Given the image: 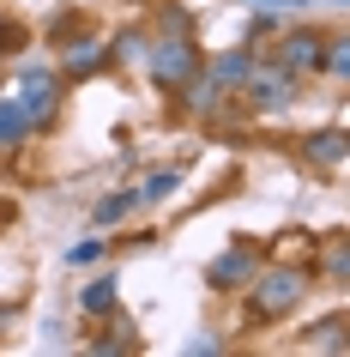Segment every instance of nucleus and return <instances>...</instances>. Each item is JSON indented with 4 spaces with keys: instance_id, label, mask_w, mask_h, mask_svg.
<instances>
[{
    "instance_id": "1",
    "label": "nucleus",
    "mask_w": 350,
    "mask_h": 357,
    "mask_svg": "<svg viewBox=\"0 0 350 357\" xmlns=\"http://www.w3.org/2000/svg\"><path fill=\"white\" fill-rule=\"evenodd\" d=\"M145 73H151V85L157 91H187L193 79H200V49L187 43V31H169V37H157V43H145Z\"/></svg>"
},
{
    "instance_id": "2",
    "label": "nucleus",
    "mask_w": 350,
    "mask_h": 357,
    "mask_svg": "<svg viewBox=\"0 0 350 357\" xmlns=\"http://www.w3.org/2000/svg\"><path fill=\"white\" fill-rule=\"evenodd\" d=\"M302 297H308V273L302 266H272V273H254L248 279V309H254V321H284Z\"/></svg>"
},
{
    "instance_id": "3",
    "label": "nucleus",
    "mask_w": 350,
    "mask_h": 357,
    "mask_svg": "<svg viewBox=\"0 0 350 357\" xmlns=\"http://www.w3.org/2000/svg\"><path fill=\"white\" fill-rule=\"evenodd\" d=\"M13 103L31 115V128H49L55 109H61V73H55V67L24 61V67H19V85H13Z\"/></svg>"
},
{
    "instance_id": "4",
    "label": "nucleus",
    "mask_w": 350,
    "mask_h": 357,
    "mask_svg": "<svg viewBox=\"0 0 350 357\" xmlns=\"http://www.w3.org/2000/svg\"><path fill=\"white\" fill-rule=\"evenodd\" d=\"M241 91H248V103H254L260 115H278V109H290V103H296V73H284V67L260 73V67H254Z\"/></svg>"
},
{
    "instance_id": "5",
    "label": "nucleus",
    "mask_w": 350,
    "mask_h": 357,
    "mask_svg": "<svg viewBox=\"0 0 350 357\" xmlns=\"http://www.w3.org/2000/svg\"><path fill=\"white\" fill-rule=\"evenodd\" d=\"M254 273H260V255H254V248H223L218 261L205 266V284H212V291H248Z\"/></svg>"
},
{
    "instance_id": "6",
    "label": "nucleus",
    "mask_w": 350,
    "mask_h": 357,
    "mask_svg": "<svg viewBox=\"0 0 350 357\" xmlns=\"http://www.w3.org/2000/svg\"><path fill=\"white\" fill-rule=\"evenodd\" d=\"M103 67H109V43L103 37H79V43L61 49V79H91Z\"/></svg>"
},
{
    "instance_id": "7",
    "label": "nucleus",
    "mask_w": 350,
    "mask_h": 357,
    "mask_svg": "<svg viewBox=\"0 0 350 357\" xmlns=\"http://www.w3.org/2000/svg\"><path fill=\"white\" fill-rule=\"evenodd\" d=\"M254 67H260V61H254V49L241 43V49H230V55H218L212 67H200V79H205V85H218V91H241Z\"/></svg>"
},
{
    "instance_id": "8",
    "label": "nucleus",
    "mask_w": 350,
    "mask_h": 357,
    "mask_svg": "<svg viewBox=\"0 0 350 357\" xmlns=\"http://www.w3.org/2000/svg\"><path fill=\"white\" fill-rule=\"evenodd\" d=\"M320 31H290V37H284V55H278V67H284V73H314V67H320Z\"/></svg>"
},
{
    "instance_id": "9",
    "label": "nucleus",
    "mask_w": 350,
    "mask_h": 357,
    "mask_svg": "<svg viewBox=\"0 0 350 357\" xmlns=\"http://www.w3.org/2000/svg\"><path fill=\"white\" fill-rule=\"evenodd\" d=\"M31 115L19 109V103H13V97H0V151H13V146H24V139H31Z\"/></svg>"
},
{
    "instance_id": "10",
    "label": "nucleus",
    "mask_w": 350,
    "mask_h": 357,
    "mask_svg": "<svg viewBox=\"0 0 350 357\" xmlns=\"http://www.w3.org/2000/svg\"><path fill=\"white\" fill-rule=\"evenodd\" d=\"M115 297H121L115 273H97V279L85 284V291H79V309H85V315H109V309H115Z\"/></svg>"
},
{
    "instance_id": "11",
    "label": "nucleus",
    "mask_w": 350,
    "mask_h": 357,
    "mask_svg": "<svg viewBox=\"0 0 350 357\" xmlns=\"http://www.w3.org/2000/svg\"><path fill=\"white\" fill-rule=\"evenodd\" d=\"M344 128H326V133H314L308 139V164H320V169H338L344 164Z\"/></svg>"
},
{
    "instance_id": "12",
    "label": "nucleus",
    "mask_w": 350,
    "mask_h": 357,
    "mask_svg": "<svg viewBox=\"0 0 350 357\" xmlns=\"http://www.w3.org/2000/svg\"><path fill=\"white\" fill-rule=\"evenodd\" d=\"M175 188H182V169H151L145 182H139V206H164Z\"/></svg>"
},
{
    "instance_id": "13",
    "label": "nucleus",
    "mask_w": 350,
    "mask_h": 357,
    "mask_svg": "<svg viewBox=\"0 0 350 357\" xmlns=\"http://www.w3.org/2000/svg\"><path fill=\"white\" fill-rule=\"evenodd\" d=\"M308 345H314V351H344V345H350V339H344V315L314 321V327H308Z\"/></svg>"
},
{
    "instance_id": "14",
    "label": "nucleus",
    "mask_w": 350,
    "mask_h": 357,
    "mask_svg": "<svg viewBox=\"0 0 350 357\" xmlns=\"http://www.w3.org/2000/svg\"><path fill=\"white\" fill-rule=\"evenodd\" d=\"M320 67H326L332 79H344L350 73V37H326L320 43Z\"/></svg>"
},
{
    "instance_id": "15",
    "label": "nucleus",
    "mask_w": 350,
    "mask_h": 357,
    "mask_svg": "<svg viewBox=\"0 0 350 357\" xmlns=\"http://www.w3.org/2000/svg\"><path fill=\"white\" fill-rule=\"evenodd\" d=\"M133 206H139V194H109V200H97V225H121Z\"/></svg>"
},
{
    "instance_id": "16",
    "label": "nucleus",
    "mask_w": 350,
    "mask_h": 357,
    "mask_svg": "<svg viewBox=\"0 0 350 357\" xmlns=\"http://www.w3.org/2000/svg\"><path fill=\"white\" fill-rule=\"evenodd\" d=\"M145 55V37H139V31H121V37L109 43V61H139Z\"/></svg>"
},
{
    "instance_id": "17",
    "label": "nucleus",
    "mask_w": 350,
    "mask_h": 357,
    "mask_svg": "<svg viewBox=\"0 0 350 357\" xmlns=\"http://www.w3.org/2000/svg\"><path fill=\"white\" fill-rule=\"evenodd\" d=\"M326 273H332V284H344V279H350V248H344V236L332 243V255H326Z\"/></svg>"
},
{
    "instance_id": "18",
    "label": "nucleus",
    "mask_w": 350,
    "mask_h": 357,
    "mask_svg": "<svg viewBox=\"0 0 350 357\" xmlns=\"http://www.w3.org/2000/svg\"><path fill=\"white\" fill-rule=\"evenodd\" d=\"M97 255H103V236H85L79 248H67V266H91Z\"/></svg>"
},
{
    "instance_id": "19",
    "label": "nucleus",
    "mask_w": 350,
    "mask_h": 357,
    "mask_svg": "<svg viewBox=\"0 0 350 357\" xmlns=\"http://www.w3.org/2000/svg\"><path fill=\"white\" fill-rule=\"evenodd\" d=\"M19 43H24L19 24H0V55H19Z\"/></svg>"
},
{
    "instance_id": "20",
    "label": "nucleus",
    "mask_w": 350,
    "mask_h": 357,
    "mask_svg": "<svg viewBox=\"0 0 350 357\" xmlns=\"http://www.w3.org/2000/svg\"><path fill=\"white\" fill-rule=\"evenodd\" d=\"M272 31H278V19H272V13H260V19H254V31H248V43H260V37H272Z\"/></svg>"
},
{
    "instance_id": "21",
    "label": "nucleus",
    "mask_w": 350,
    "mask_h": 357,
    "mask_svg": "<svg viewBox=\"0 0 350 357\" xmlns=\"http://www.w3.org/2000/svg\"><path fill=\"white\" fill-rule=\"evenodd\" d=\"M248 6H314V0H248ZM326 6H344V0H326Z\"/></svg>"
}]
</instances>
